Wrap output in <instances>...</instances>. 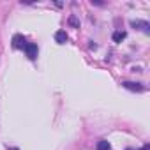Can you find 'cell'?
Listing matches in <instances>:
<instances>
[{
	"mask_svg": "<svg viewBox=\"0 0 150 150\" xmlns=\"http://www.w3.org/2000/svg\"><path fill=\"white\" fill-rule=\"evenodd\" d=\"M131 27L136 28V30H141V32H145V34H150V25H148V21H143V20H132V21H131Z\"/></svg>",
	"mask_w": 150,
	"mask_h": 150,
	"instance_id": "obj_1",
	"label": "cell"
},
{
	"mask_svg": "<svg viewBox=\"0 0 150 150\" xmlns=\"http://www.w3.org/2000/svg\"><path fill=\"white\" fill-rule=\"evenodd\" d=\"M23 50H25V53H27V57H28L30 60H35V58H37V53H39L37 44H34V42H27Z\"/></svg>",
	"mask_w": 150,
	"mask_h": 150,
	"instance_id": "obj_2",
	"label": "cell"
},
{
	"mask_svg": "<svg viewBox=\"0 0 150 150\" xmlns=\"http://www.w3.org/2000/svg\"><path fill=\"white\" fill-rule=\"evenodd\" d=\"M122 87L127 88V90H131V92H143L145 90V87L141 83H134V81H124Z\"/></svg>",
	"mask_w": 150,
	"mask_h": 150,
	"instance_id": "obj_3",
	"label": "cell"
},
{
	"mask_svg": "<svg viewBox=\"0 0 150 150\" xmlns=\"http://www.w3.org/2000/svg\"><path fill=\"white\" fill-rule=\"evenodd\" d=\"M25 44H27V41H25V37L21 35V34H16L14 37H13V46L18 50V48H25Z\"/></svg>",
	"mask_w": 150,
	"mask_h": 150,
	"instance_id": "obj_4",
	"label": "cell"
},
{
	"mask_svg": "<svg viewBox=\"0 0 150 150\" xmlns=\"http://www.w3.org/2000/svg\"><path fill=\"white\" fill-rule=\"evenodd\" d=\"M67 39H69V37H67V34H65L64 30H58V32L55 34V41H57L58 44H65Z\"/></svg>",
	"mask_w": 150,
	"mask_h": 150,
	"instance_id": "obj_5",
	"label": "cell"
},
{
	"mask_svg": "<svg viewBox=\"0 0 150 150\" xmlns=\"http://www.w3.org/2000/svg\"><path fill=\"white\" fill-rule=\"evenodd\" d=\"M125 39V32H115L113 34V41L115 42H120V41H124Z\"/></svg>",
	"mask_w": 150,
	"mask_h": 150,
	"instance_id": "obj_6",
	"label": "cell"
},
{
	"mask_svg": "<svg viewBox=\"0 0 150 150\" xmlns=\"http://www.w3.org/2000/svg\"><path fill=\"white\" fill-rule=\"evenodd\" d=\"M97 150H111V145L108 141H99L97 143Z\"/></svg>",
	"mask_w": 150,
	"mask_h": 150,
	"instance_id": "obj_7",
	"label": "cell"
},
{
	"mask_svg": "<svg viewBox=\"0 0 150 150\" xmlns=\"http://www.w3.org/2000/svg\"><path fill=\"white\" fill-rule=\"evenodd\" d=\"M69 25L74 27V28H80V21H78V18H76V16H71V18H69Z\"/></svg>",
	"mask_w": 150,
	"mask_h": 150,
	"instance_id": "obj_8",
	"label": "cell"
},
{
	"mask_svg": "<svg viewBox=\"0 0 150 150\" xmlns=\"http://www.w3.org/2000/svg\"><path fill=\"white\" fill-rule=\"evenodd\" d=\"M143 150H150V146H148V145H145V146H143Z\"/></svg>",
	"mask_w": 150,
	"mask_h": 150,
	"instance_id": "obj_9",
	"label": "cell"
},
{
	"mask_svg": "<svg viewBox=\"0 0 150 150\" xmlns=\"http://www.w3.org/2000/svg\"><path fill=\"white\" fill-rule=\"evenodd\" d=\"M9 150H18V148H9Z\"/></svg>",
	"mask_w": 150,
	"mask_h": 150,
	"instance_id": "obj_10",
	"label": "cell"
},
{
	"mask_svg": "<svg viewBox=\"0 0 150 150\" xmlns=\"http://www.w3.org/2000/svg\"><path fill=\"white\" fill-rule=\"evenodd\" d=\"M127 150H134V148H127Z\"/></svg>",
	"mask_w": 150,
	"mask_h": 150,
	"instance_id": "obj_11",
	"label": "cell"
}]
</instances>
